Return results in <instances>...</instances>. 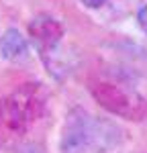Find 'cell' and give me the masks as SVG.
<instances>
[{
  "instance_id": "cell-1",
  "label": "cell",
  "mask_w": 147,
  "mask_h": 153,
  "mask_svg": "<svg viewBox=\"0 0 147 153\" xmlns=\"http://www.w3.org/2000/svg\"><path fill=\"white\" fill-rule=\"evenodd\" d=\"M121 141V129L104 118L76 110L61 135V153H106Z\"/></svg>"
},
{
  "instance_id": "cell-2",
  "label": "cell",
  "mask_w": 147,
  "mask_h": 153,
  "mask_svg": "<svg viewBox=\"0 0 147 153\" xmlns=\"http://www.w3.org/2000/svg\"><path fill=\"white\" fill-rule=\"evenodd\" d=\"M45 92L41 84H23L0 100V143L23 137L43 114Z\"/></svg>"
},
{
  "instance_id": "cell-3",
  "label": "cell",
  "mask_w": 147,
  "mask_h": 153,
  "mask_svg": "<svg viewBox=\"0 0 147 153\" xmlns=\"http://www.w3.org/2000/svg\"><path fill=\"white\" fill-rule=\"evenodd\" d=\"M92 94L104 108L125 118H139L145 114V100L135 90H127L119 84L100 82L92 86Z\"/></svg>"
},
{
  "instance_id": "cell-4",
  "label": "cell",
  "mask_w": 147,
  "mask_h": 153,
  "mask_svg": "<svg viewBox=\"0 0 147 153\" xmlns=\"http://www.w3.org/2000/svg\"><path fill=\"white\" fill-rule=\"evenodd\" d=\"M29 33H31V39H33L35 47L43 55V53L51 51L53 47H57L61 43L63 27L49 14H37L29 25Z\"/></svg>"
},
{
  "instance_id": "cell-5",
  "label": "cell",
  "mask_w": 147,
  "mask_h": 153,
  "mask_svg": "<svg viewBox=\"0 0 147 153\" xmlns=\"http://www.w3.org/2000/svg\"><path fill=\"white\" fill-rule=\"evenodd\" d=\"M29 53V43L16 29H8L0 37V55L8 61H21Z\"/></svg>"
},
{
  "instance_id": "cell-6",
  "label": "cell",
  "mask_w": 147,
  "mask_h": 153,
  "mask_svg": "<svg viewBox=\"0 0 147 153\" xmlns=\"http://www.w3.org/2000/svg\"><path fill=\"white\" fill-rule=\"evenodd\" d=\"M137 23L143 29V33L147 35V4H143V6L139 8V12H137Z\"/></svg>"
},
{
  "instance_id": "cell-7",
  "label": "cell",
  "mask_w": 147,
  "mask_h": 153,
  "mask_svg": "<svg viewBox=\"0 0 147 153\" xmlns=\"http://www.w3.org/2000/svg\"><path fill=\"white\" fill-rule=\"evenodd\" d=\"M80 2L84 4L86 8H100V6L106 4V0H80Z\"/></svg>"
}]
</instances>
